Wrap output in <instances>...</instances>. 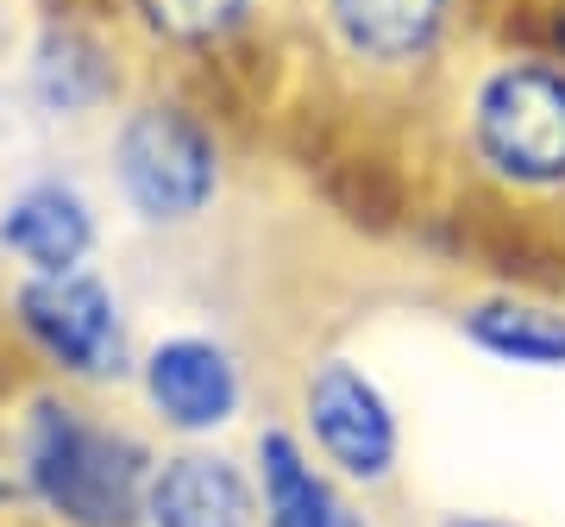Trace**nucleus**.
<instances>
[{
  "instance_id": "obj_1",
  "label": "nucleus",
  "mask_w": 565,
  "mask_h": 527,
  "mask_svg": "<svg viewBox=\"0 0 565 527\" xmlns=\"http://www.w3.org/2000/svg\"><path fill=\"white\" fill-rule=\"evenodd\" d=\"M20 490L63 527H139L151 452L120 427L88 421V408L39 396L20 421Z\"/></svg>"
},
{
  "instance_id": "obj_11",
  "label": "nucleus",
  "mask_w": 565,
  "mask_h": 527,
  "mask_svg": "<svg viewBox=\"0 0 565 527\" xmlns=\"http://www.w3.org/2000/svg\"><path fill=\"white\" fill-rule=\"evenodd\" d=\"M465 340L503 365L565 370V314L541 302H478L465 314Z\"/></svg>"
},
{
  "instance_id": "obj_14",
  "label": "nucleus",
  "mask_w": 565,
  "mask_h": 527,
  "mask_svg": "<svg viewBox=\"0 0 565 527\" xmlns=\"http://www.w3.org/2000/svg\"><path fill=\"white\" fill-rule=\"evenodd\" d=\"M446 527H503V521H446Z\"/></svg>"
},
{
  "instance_id": "obj_13",
  "label": "nucleus",
  "mask_w": 565,
  "mask_h": 527,
  "mask_svg": "<svg viewBox=\"0 0 565 527\" xmlns=\"http://www.w3.org/2000/svg\"><path fill=\"white\" fill-rule=\"evenodd\" d=\"M132 7L170 44H214L252 13V0H132Z\"/></svg>"
},
{
  "instance_id": "obj_2",
  "label": "nucleus",
  "mask_w": 565,
  "mask_h": 527,
  "mask_svg": "<svg viewBox=\"0 0 565 527\" xmlns=\"http://www.w3.org/2000/svg\"><path fill=\"white\" fill-rule=\"evenodd\" d=\"M478 158L522 189L565 183V69L541 57H515L490 69L471 101Z\"/></svg>"
},
{
  "instance_id": "obj_4",
  "label": "nucleus",
  "mask_w": 565,
  "mask_h": 527,
  "mask_svg": "<svg viewBox=\"0 0 565 527\" xmlns=\"http://www.w3.org/2000/svg\"><path fill=\"white\" fill-rule=\"evenodd\" d=\"M20 326L32 333L51 365L70 377H120L126 370V321L120 302L102 277L88 270H63V277H32L20 289Z\"/></svg>"
},
{
  "instance_id": "obj_10",
  "label": "nucleus",
  "mask_w": 565,
  "mask_h": 527,
  "mask_svg": "<svg viewBox=\"0 0 565 527\" xmlns=\"http://www.w3.org/2000/svg\"><path fill=\"white\" fill-rule=\"evenodd\" d=\"M258 490H264V527H364L352 515V503L333 496V484L308 465V452L289 433L258 440Z\"/></svg>"
},
{
  "instance_id": "obj_8",
  "label": "nucleus",
  "mask_w": 565,
  "mask_h": 527,
  "mask_svg": "<svg viewBox=\"0 0 565 527\" xmlns=\"http://www.w3.org/2000/svg\"><path fill=\"white\" fill-rule=\"evenodd\" d=\"M0 239H7L13 258L32 264V277H63V270H82V258H88L95 214L70 183H32L25 195L7 202Z\"/></svg>"
},
{
  "instance_id": "obj_5",
  "label": "nucleus",
  "mask_w": 565,
  "mask_h": 527,
  "mask_svg": "<svg viewBox=\"0 0 565 527\" xmlns=\"http://www.w3.org/2000/svg\"><path fill=\"white\" fill-rule=\"evenodd\" d=\"M308 433L327 465H340L352 484H384L396 471V415L384 389L345 358L308 377Z\"/></svg>"
},
{
  "instance_id": "obj_7",
  "label": "nucleus",
  "mask_w": 565,
  "mask_h": 527,
  "mask_svg": "<svg viewBox=\"0 0 565 527\" xmlns=\"http://www.w3.org/2000/svg\"><path fill=\"white\" fill-rule=\"evenodd\" d=\"M145 527H258V490L221 452H177L151 465Z\"/></svg>"
},
{
  "instance_id": "obj_6",
  "label": "nucleus",
  "mask_w": 565,
  "mask_h": 527,
  "mask_svg": "<svg viewBox=\"0 0 565 527\" xmlns=\"http://www.w3.org/2000/svg\"><path fill=\"white\" fill-rule=\"evenodd\" d=\"M145 396L182 433H214L239 415V365L202 333H177L145 358Z\"/></svg>"
},
{
  "instance_id": "obj_12",
  "label": "nucleus",
  "mask_w": 565,
  "mask_h": 527,
  "mask_svg": "<svg viewBox=\"0 0 565 527\" xmlns=\"http://www.w3.org/2000/svg\"><path fill=\"white\" fill-rule=\"evenodd\" d=\"M32 88L51 114H88L114 95V69H107V51L88 32H44L39 57H32Z\"/></svg>"
},
{
  "instance_id": "obj_3",
  "label": "nucleus",
  "mask_w": 565,
  "mask_h": 527,
  "mask_svg": "<svg viewBox=\"0 0 565 527\" xmlns=\"http://www.w3.org/2000/svg\"><path fill=\"white\" fill-rule=\"evenodd\" d=\"M114 170L132 214L151 226L195 221L221 189V151L207 126L182 107H139L114 139Z\"/></svg>"
},
{
  "instance_id": "obj_9",
  "label": "nucleus",
  "mask_w": 565,
  "mask_h": 527,
  "mask_svg": "<svg viewBox=\"0 0 565 527\" xmlns=\"http://www.w3.org/2000/svg\"><path fill=\"white\" fill-rule=\"evenodd\" d=\"M452 0H327V20L340 44L364 63H422L446 32Z\"/></svg>"
},
{
  "instance_id": "obj_15",
  "label": "nucleus",
  "mask_w": 565,
  "mask_h": 527,
  "mask_svg": "<svg viewBox=\"0 0 565 527\" xmlns=\"http://www.w3.org/2000/svg\"><path fill=\"white\" fill-rule=\"evenodd\" d=\"M559 44H565V13H559Z\"/></svg>"
}]
</instances>
